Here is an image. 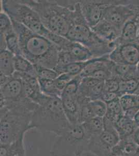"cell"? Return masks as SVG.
I'll list each match as a JSON object with an SVG mask.
<instances>
[{
    "label": "cell",
    "instance_id": "obj_1",
    "mask_svg": "<svg viewBox=\"0 0 139 156\" xmlns=\"http://www.w3.org/2000/svg\"><path fill=\"white\" fill-rule=\"evenodd\" d=\"M39 107L26 97L17 101H4L1 107V145L11 144L32 129V115Z\"/></svg>",
    "mask_w": 139,
    "mask_h": 156
},
{
    "label": "cell",
    "instance_id": "obj_2",
    "mask_svg": "<svg viewBox=\"0 0 139 156\" xmlns=\"http://www.w3.org/2000/svg\"><path fill=\"white\" fill-rule=\"evenodd\" d=\"M12 21L18 37L21 55L34 65L54 70L57 66L60 51L58 46L44 36L32 32L21 23Z\"/></svg>",
    "mask_w": 139,
    "mask_h": 156
},
{
    "label": "cell",
    "instance_id": "obj_3",
    "mask_svg": "<svg viewBox=\"0 0 139 156\" xmlns=\"http://www.w3.org/2000/svg\"><path fill=\"white\" fill-rule=\"evenodd\" d=\"M36 11L47 29L65 37L74 17L76 1L22 0Z\"/></svg>",
    "mask_w": 139,
    "mask_h": 156
},
{
    "label": "cell",
    "instance_id": "obj_4",
    "mask_svg": "<svg viewBox=\"0 0 139 156\" xmlns=\"http://www.w3.org/2000/svg\"><path fill=\"white\" fill-rule=\"evenodd\" d=\"M65 37L86 46L95 58L109 55L116 46L115 43L102 40L92 31L83 16L79 1H76L72 24Z\"/></svg>",
    "mask_w": 139,
    "mask_h": 156
},
{
    "label": "cell",
    "instance_id": "obj_5",
    "mask_svg": "<svg viewBox=\"0 0 139 156\" xmlns=\"http://www.w3.org/2000/svg\"><path fill=\"white\" fill-rule=\"evenodd\" d=\"M70 124L61 98L49 97L45 104L34 112L31 126L32 129L54 133L58 136Z\"/></svg>",
    "mask_w": 139,
    "mask_h": 156
},
{
    "label": "cell",
    "instance_id": "obj_6",
    "mask_svg": "<svg viewBox=\"0 0 139 156\" xmlns=\"http://www.w3.org/2000/svg\"><path fill=\"white\" fill-rule=\"evenodd\" d=\"M89 137L82 124H70L53 144L51 156H78L88 151Z\"/></svg>",
    "mask_w": 139,
    "mask_h": 156
},
{
    "label": "cell",
    "instance_id": "obj_7",
    "mask_svg": "<svg viewBox=\"0 0 139 156\" xmlns=\"http://www.w3.org/2000/svg\"><path fill=\"white\" fill-rule=\"evenodd\" d=\"M1 8L11 20L21 23L32 32L46 37L49 31L44 27L37 12L22 0H3Z\"/></svg>",
    "mask_w": 139,
    "mask_h": 156
},
{
    "label": "cell",
    "instance_id": "obj_8",
    "mask_svg": "<svg viewBox=\"0 0 139 156\" xmlns=\"http://www.w3.org/2000/svg\"><path fill=\"white\" fill-rule=\"evenodd\" d=\"M104 127L100 134L90 137L88 151L97 156H111L112 151L120 142V135L114 123L104 117Z\"/></svg>",
    "mask_w": 139,
    "mask_h": 156
},
{
    "label": "cell",
    "instance_id": "obj_9",
    "mask_svg": "<svg viewBox=\"0 0 139 156\" xmlns=\"http://www.w3.org/2000/svg\"><path fill=\"white\" fill-rule=\"evenodd\" d=\"M139 12V1H114L105 12L103 20L122 31L127 21Z\"/></svg>",
    "mask_w": 139,
    "mask_h": 156
},
{
    "label": "cell",
    "instance_id": "obj_10",
    "mask_svg": "<svg viewBox=\"0 0 139 156\" xmlns=\"http://www.w3.org/2000/svg\"><path fill=\"white\" fill-rule=\"evenodd\" d=\"M82 12L91 28L103 19L106 9L114 1H79Z\"/></svg>",
    "mask_w": 139,
    "mask_h": 156
},
{
    "label": "cell",
    "instance_id": "obj_11",
    "mask_svg": "<svg viewBox=\"0 0 139 156\" xmlns=\"http://www.w3.org/2000/svg\"><path fill=\"white\" fill-rule=\"evenodd\" d=\"M109 56L114 64L137 66L139 62V44L129 43L117 45Z\"/></svg>",
    "mask_w": 139,
    "mask_h": 156
},
{
    "label": "cell",
    "instance_id": "obj_12",
    "mask_svg": "<svg viewBox=\"0 0 139 156\" xmlns=\"http://www.w3.org/2000/svg\"><path fill=\"white\" fill-rule=\"evenodd\" d=\"M25 97L23 81L15 74L5 85L0 87V98L5 101H16Z\"/></svg>",
    "mask_w": 139,
    "mask_h": 156
},
{
    "label": "cell",
    "instance_id": "obj_13",
    "mask_svg": "<svg viewBox=\"0 0 139 156\" xmlns=\"http://www.w3.org/2000/svg\"><path fill=\"white\" fill-rule=\"evenodd\" d=\"M92 31L101 40L109 43H115L117 45V40L120 38L121 31L106 20H101L92 27Z\"/></svg>",
    "mask_w": 139,
    "mask_h": 156
},
{
    "label": "cell",
    "instance_id": "obj_14",
    "mask_svg": "<svg viewBox=\"0 0 139 156\" xmlns=\"http://www.w3.org/2000/svg\"><path fill=\"white\" fill-rule=\"evenodd\" d=\"M61 99L64 112L70 123L73 125L79 124L80 104L77 94L72 96H61Z\"/></svg>",
    "mask_w": 139,
    "mask_h": 156
},
{
    "label": "cell",
    "instance_id": "obj_15",
    "mask_svg": "<svg viewBox=\"0 0 139 156\" xmlns=\"http://www.w3.org/2000/svg\"><path fill=\"white\" fill-rule=\"evenodd\" d=\"M62 50H65L70 54L73 62H85L95 58L90 50L81 43L69 40Z\"/></svg>",
    "mask_w": 139,
    "mask_h": 156
},
{
    "label": "cell",
    "instance_id": "obj_16",
    "mask_svg": "<svg viewBox=\"0 0 139 156\" xmlns=\"http://www.w3.org/2000/svg\"><path fill=\"white\" fill-rule=\"evenodd\" d=\"M111 156H139V147L132 136L120 140L112 149Z\"/></svg>",
    "mask_w": 139,
    "mask_h": 156
},
{
    "label": "cell",
    "instance_id": "obj_17",
    "mask_svg": "<svg viewBox=\"0 0 139 156\" xmlns=\"http://www.w3.org/2000/svg\"><path fill=\"white\" fill-rule=\"evenodd\" d=\"M139 30V25L134 17L127 21L122 28L117 45L136 43Z\"/></svg>",
    "mask_w": 139,
    "mask_h": 156
},
{
    "label": "cell",
    "instance_id": "obj_18",
    "mask_svg": "<svg viewBox=\"0 0 139 156\" xmlns=\"http://www.w3.org/2000/svg\"><path fill=\"white\" fill-rule=\"evenodd\" d=\"M114 125L120 140L132 137L137 129L133 119L125 116L124 114L114 123Z\"/></svg>",
    "mask_w": 139,
    "mask_h": 156
},
{
    "label": "cell",
    "instance_id": "obj_19",
    "mask_svg": "<svg viewBox=\"0 0 139 156\" xmlns=\"http://www.w3.org/2000/svg\"><path fill=\"white\" fill-rule=\"evenodd\" d=\"M25 135L11 144L1 145L0 156H26L23 139Z\"/></svg>",
    "mask_w": 139,
    "mask_h": 156
},
{
    "label": "cell",
    "instance_id": "obj_20",
    "mask_svg": "<svg viewBox=\"0 0 139 156\" xmlns=\"http://www.w3.org/2000/svg\"><path fill=\"white\" fill-rule=\"evenodd\" d=\"M0 72L7 76H12L15 72L14 55L9 50L0 51Z\"/></svg>",
    "mask_w": 139,
    "mask_h": 156
},
{
    "label": "cell",
    "instance_id": "obj_21",
    "mask_svg": "<svg viewBox=\"0 0 139 156\" xmlns=\"http://www.w3.org/2000/svg\"><path fill=\"white\" fill-rule=\"evenodd\" d=\"M136 70V66L114 63L112 69V78H116L118 80L137 79Z\"/></svg>",
    "mask_w": 139,
    "mask_h": 156
},
{
    "label": "cell",
    "instance_id": "obj_22",
    "mask_svg": "<svg viewBox=\"0 0 139 156\" xmlns=\"http://www.w3.org/2000/svg\"><path fill=\"white\" fill-rule=\"evenodd\" d=\"M89 138L100 134L104 127V118L93 117L81 124Z\"/></svg>",
    "mask_w": 139,
    "mask_h": 156
},
{
    "label": "cell",
    "instance_id": "obj_23",
    "mask_svg": "<svg viewBox=\"0 0 139 156\" xmlns=\"http://www.w3.org/2000/svg\"><path fill=\"white\" fill-rule=\"evenodd\" d=\"M14 67L16 72L37 77L33 64L22 55L14 56Z\"/></svg>",
    "mask_w": 139,
    "mask_h": 156
},
{
    "label": "cell",
    "instance_id": "obj_24",
    "mask_svg": "<svg viewBox=\"0 0 139 156\" xmlns=\"http://www.w3.org/2000/svg\"><path fill=\"white\" fill-rule=\"evenodd\" d=\"M119 80V90L117 94L120 98L125 94H138L139 80L137 79Z\"/></svg>",
    "mask_w": 139,
    "mask_h": 156
},
{
    "label": "cell",
    "instance_id": "obj_25",
    "mask_svg": "<svg viewBox=\"0 0 139 156\" xmlns=\"http://www.w3.org/2000/svg\"><path fill=\"white\" fill-rule=\"evenodd\" d=\"M120 98L106 104L107 112L104 118L115 123L123 114Z\"/></svg>",
    "mask_w": 139,
    "mask_h": 156
},
{
    "label": "cell",
    "instance_id": "obj_26",
    "mask_svg": "<svg viewBox=\"0 0 139 156\" xmlns=\"http://www.w3.org/2000/svg\"><path fill=\"white\" fill-rule=\"evenodd\" d=\"M1 36L3 37L5 39L7 50L11 51L14 56L21 55L19 41L14 30L5 34H1Z\"/></svg>",
    "mask_w": 139,
    "mask_h": 156
},
{
    "label": "cell",
    "instance_id": "obj_27",
    "mask_svg": "<svg viewBox=\"0 0 139 156\" xmlns=\"http://www.w3.org/2000/svg\"><path fill=\"white\" fill-rule=\"evenodd\" d=\"M42 92L46 96L51 98L61 97L62 92L58 90L55 84V80L39 79Z\"/></svg>",
    "mask_w": 139,
    "mask_h": 156
},
{
    "label": "cell",
    "instance_id": "obj_28",
    "mask_svg": "<svg viewBox=\"0 0 139 156\" xmlns=\"http://www.w3.org/2000/svg\"><path fill=\"white\" fill-rule=\"evenodd\" d=\"M120 103L123 112L132 109H139V93L125 94L120 98Z\"/></svg>",
    "mask_w": 139,
    "mask_h": 156
},
{
    "label": "cell",
    "instance_id": "obj_29",
    "mask_svg": "<svg viewBox=\"0 0 139 156\" xmlns=\"http://www.w3.org/2000/svg\"><path fill=\"white\" fill-rule=\"evenodd\" d=\"M39 79L55 80L59 74L54 69L45 67L40 65H34Z\"/></svg>",
    "mask_w": 139,
    "mask_h": 156
},
{
    "label": "cell",
    "instance_id": "obj_30",
    "mask_svg": "<svg viewBox=\"0 0 139 156\" xmlns=\"http://www.w3.org/2000/svg\"><path fill=\"white\" fill-rule=\"evenodd\" d=\"M89 105L95 117L104 118L107 112V105L101 99L92 101Z\"/></svg>",
    "mask_w": 139,
    "mask_h": 156
},
{
    "label": "cell",
    "instance_id": "obj_31",
    "mask_svg": "<svg viewBox=\"0 0 139 156\" xmlns=\"http://www.w3.org/2000/svg\"><path fill=\"white\" fill-rule=\"evenodd\" d=\"M82 79L79 75L73 79L62 91L61 96H72L78 94Z\"/></svg>",
    "mask_w": 139,
    "mask_h": 156
},
{
    "label": "cell",
    "instance_id": "obj_32",
    "mask_svg": "<svg viewBox=\"0 0 139 156\" xmlns=\"http://www.w3.org/2000/svg\"><path fill=\"white\" fill-rule=\"evenodd\" d=\"M14 30L11 18L6 13L1 11L0 13V34H5Z\"/></svg>",
    "mask_w": 139,
    "mask_h": 156
},
{
    "label": "cell",
    "instance_id": "obj_33",
    "mask_svg": "<svg viewBox=\"0 0 139 156\" xmlns=\"http://www.w3.org/2000/svg\"><path fill=\"white\" fill-rule=\"evenodd\" d=\"M89 102H87V103H83L80 104L79 120H78L79 124H83V123L85 122L93 117H95L90 108Z\"/></svg>",
    "mask_w": 139,
    "mask_h": 156
},
{
    "label": "cell",
    "instance_id": "obj_34",
    "mask_svg": "<svg viewBox=\"0 0 139 156\" xmlns=\"http://www.w3.org/2000/svg\"><path fill=\"white\" fill-rule=\"evenodd\" d=\"M75 76L69 73H64L60 74L55 80L57 87L62 93V91L69 82Z\"/></svg>",
    "mask_w": 139,
    "mask_h": 156
},
{
    "label": "cell",
    "instance_id": "obj_35",
    "mask_svg": "<svg viewBox=\"0 0 139 156\" xmlns=\"http://www.w3.org/2000/svg\"><path fill=\"white\" fill-rule=\"evenodd\" d=\"M103 89L104 91L117 93L119 90V80L115 78L106 80L104 82Z\"/></svg>",
    "mask_w": 139,
    "mask_h": 156
},
{
    "label": "cell",
    "instance_id": "obj_36",
    "mask_svg": "<svg viewBox=\"0 0 139 156\" xmlns=\"http://www.w3.org/2000/svg\"><path fill=\"white\" fill-rule=\"evenodd\" d=\"M120 98L118 94L116 93L109 92L103 90L100 99L106 104H107Z\"/></svg>",
    "mask_w": 139,
    "mask_h": 156
},
{
    "label": "cell",
    "instance_id": "obj_37",
    "mask_svg": "<svg viewBox=\"0 0 139 156\" xmlns=\"http://www.w3.org/2000/svg\"><path fill=\"white\" fill-rule=\"evenodd\" d=\"M12 76H7L0 73V87L5 85L11 79Z\"/></svg>",
    "mask_w": 139,
    "mask_h": 156
},
{
    "label": "cell",
    "instance_id": "obj_38",
    "mask_svg": "<svg viewBox=\"0 0 139 156\" xmlns=\"http://www.w3.org/2000/svg\"><path fill=\"white\" fill-rule=\"evenodd\" d=\"M132 139L139 147V128H137L132 135Z\"/></svg>",
    "mask_w": 139,
    "mask_h": 156
},
{
    "label": "cell",
    "instance_id": "obj_39",
    "mask_svg": "<svg viewBox=\"0 0 139 156\" xmlns=\"http://www.w3.org/2000/svg\"><path fill=\"white\" fill-rule=\"evenodd\" d=\"M134 122L137 128H139V110L136 112L133 118Z\"/></svg>",
    "mask_w": 139,
    "mask_h": 156
},
{
    "label": "cell",
    "instance_id": "obj_40",
    "mask_svg": "<svg viewBox=\"0 0 139 156\" xmlns=\"http://www.w3.org/2000/svg\"><path fill=\"white\" fill-rule=\"evenodd\" d=\"M78 156H97L95 154H93V153H91L89 151H84V153H82V154H80Z\"/></svg>",
    "mask_w": 139,
    "mask_h": 156
},
{
    "label": "cell",
    "instance_id": "obj_41",
    "mask_svg": "<svg viewBox=\"0 0 139 156\" xmlns=\"http://www.w3.org/2000/svg\"><path fill=\"white\" fill-rule=\"evenodd\" d=\"M136 73H137V76H136V78L137 79L139 80V62L137 64V65L136 66Z\"/></svg>",
    "mask_w": 139,
    "mask_h": 156
}]
</instances>
